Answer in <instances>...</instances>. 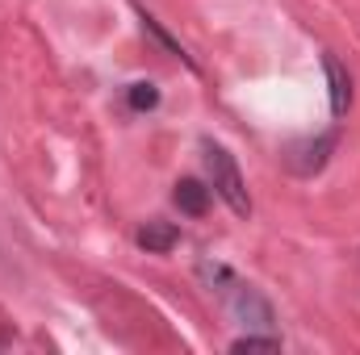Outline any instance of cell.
<instances>
[{
  "label": "cell",
  "mask_w": 360,
  "mask_h": 355,
  "mask_svg": "<svg viewBox=\"0 0 360 355\" xmlns=\"http://www.w3.org/2000/svg\"><path fill=\"white\" fill-rule=\"evenodd\" d=\"M205 172H210V192H218L235 217H248L252 213V201H248V184H243V172L239 163L231 159L226 147L218 142H205Z\"/></svg>",
  "instance_id": "1"
},
{
  "label": "cell",
  "mask_w": 360,
  "mask_h": 355,
  "mask_svg": "<svg viewBox=\"0 0 360 355\" xmlns=\"http://www.w3.org/2000/svg\"><path fill=\"white\" fill-rule=\"evenodd\" d=\"M323 72H327V88H331V113L344 117L352 105V76L335 55H323Z\"/></svg>",
  "instance_id": "2"
},
{
  "label": "cell",
  "mask_w": 360,
  "mask_h": 355,
  "mask_svg": "<svg viewBox=\"0 0 360 355\" xmlns=\"http://www.w3.org/2000/svg\"><path fill=\"white\" fill-rule=\"evenodd\" d=\"M134 239H139V247H143L147 255H164V251L176 247L180 234H176V226H168V222H147Z\"/></svg>",
  "instance_id": "3"
},
{
  "label": "cell",
  "mask_w": 360,
  "mask_h": 355,
  "mask_svg": "<svg viewBox=\"0 0 360 355\" xmlns=\"http://www.w3.org/2000/svg\"><path fill=\"white\" fill-rule=\"evenodd\" d=\"M176 205H180V213L201 217V213L210 209V188H205V184H197V180H180V184H176Z\"/></svg>",
  "instance_id": "4"
},
{
  "label": "cell",
  "mask_w": 360,
  "mask_h": 355,
  "mask_svg": "<svg viewBox=\"0 0 360 355\" xmlns=\"http://www.w3.org/2000/svg\"><path fill=\"white\" fill-rule=\"evenodd\" d=\"M293 151H297V155H310L306 163H297V172H302V176H310V172H319V168L327 163V151H331V138L323 134V138H314V142H302V147H293Z\"/></svg>",
  "instance_id": "5"
},
{
  "label": "cell",
  "mask_w": 360,
  "mask_h": 355,
  "mask_svg": "<svg viewBox=\"0 0 360 355\" xmlns=\"http://www.w3.org/2000/svg\"><path fill=\"white\" fill-rule=\"evenodd\" d=\"M231 351H281V339H276V335H256V330H248V335H239V339L231 343Z\"/></svg>",
  "instance_id": "6"
},
{
  "label": "cell",
  "mask_w": 360,
  "mask_h": 355,
  "mask_svg": "<svg viewBox=\"0 0 360 355\" xmlns=\"http://www.w3.org/2000/svg\"><path fill=\"white\" fill-rule=\"evenodd\" d=\"M155 100H160L155 84H130V105L134 109H155Z\"/></svg>",
  "instance_id": "7"
}]
</instances>
